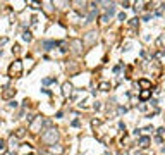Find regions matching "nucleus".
Listing matches in <instances>:
<instances>
[{"mask_svg": "<svg viewBox=\"0 0 165 155\" xmlns=\"http://www.w3.org/2000/svg\"><path fill=\"white\" fill-rule=\"evenodd\" d=\"M57 140H59V129H57V128H50V129H47V131L41 134V141L47 143L48 146L55 145Z\"/></svg>", "mask_w": 165, "mask_h": 155, "instance_id": "f257e3e1", "label": "nucleus"}, {"mask_svg": "<svg viewBox=\"0 0 165 155\" xmlns=\"http://www.w3.org/2000/svg\"><path fill=\"white\" fill-rule=\"evenodd\" d=\"M9 76L10 78H21L22 76V62L16 59L12 64L9 66Z\"/></svg>", "mask_w": 165, "mask_h": 155, "instance_id": "f03ea898", "label": "nucleus"}, {"mask_svg": "<svg viewBox=\"0 0 165 155\" xmlns=\"http://www.w3.org/2000/svg\"><path fill=\"white\" fill-rule=\"evenodd\" d=\"M43 122H45V119H43V116H35V119L29 122V131L31 133H40L41 131V126H43Z\"/></svg>", "mask_w": 165, "mask_h": 155, "instance_id": "7ed1b4c3", "label": "nucleus"}, {"mask_svg": "<svg viewBox=\"0 0 165 155\" xmlns=\"http://www.w3.org/2000/svg\"><path fill=\"white\" fill-rule=\"evenodd\" d=\"M48 152H50L52 155H62V153H64V146H62V145H57V143H55V145H50V146H48Z\"/></svg>", "mask_w": 165, "mask_h": 155, "instance_id": "20e7f679", "label": "nucleus"}, {"mask_svg": "<svg viewBox=\"0 0 165 155\" xmlns=\"http://www.w3.org/2000/svg\"><path fill=\"white\" fill-rule=\"evenodd\" d=\"M71 93H72V85H71L69 81H65L64 85H62V95H64V98L71 97Z\"/></svg>", "mask_w": 165, "mask_h": 155, "instance_id": "39448f33", "label": "nucleus"}, {"mask_svg": "<svg viewBox=\"0 0 165 155\" xmlns=\"http://www.w3.org/2000/svg\"><path fill=\"white\" fill-rule=\"evenodd\" d=\"M96 34H98L96 31H90V33L84 36V43H86V45H93L95 40H96Z\"/></svg>", "mask_w": 165, "mask_h": 155, "instance_id": "423d86ee", "label": "nucleus"}, {"mask_svg": "<svg viewBox=\"0 0 165 155\" xmlns=\"http://www.w3.org/2000/svg\"><path fill=\"white\" fill-rule=\"evenodd\" d=\"M12 97H16V90H14V88H10V86H9V88H5V91L2 93V98L10 100Z\"/></svg>", "mask_w": 165, "mask_h": 155, "instance_id": "0eeeda50", "label": "nucleus"}, {"mask_svg": "<svg viewBox=\"0 0 165 155\" xmlns=\"http://www.w3.org/2000/svg\"><path fill=\"white\" fill-rule=\"evenodd\" d=\"M17 143H19V138H16V134H12V136H10V140H9V148L12 152H16L17 150Z\"/></svg>", "mask_w": 165, "mask_h": 155, "instance_id": "6e6552de", "label": "nucleus"}, {"mask_svg": "<svg viewBox=\"0 0 165 155\" xmlns=\"http://www.w3.org/2000/svg\"><path fill=\"white\" fill-rule=\"evenodd\" d=\"M150 143H152V140H150L148 136H141L138 140V145L141 146V148H146V146H150Z\"/></svg>", "mask_w": 165, "mask_h": 155, "instance_id": "1a4fd4ad", "label": "nucleus"}, {"mask_svg": "<svg viewBox=\"0 0 165 155\" xmlns=\"http://www.w3.org/2000/svg\"><path fill=\"white\" fill-rule=\"evenodd\" d=\"M41 47H43V50H52L53 47H59V42H43Z\"/></svg>", "mask_w": 165, "mask_h": 155, "instance_id": "9d476101", "label": "nucleus"}, {"mask_svg": "<svg viewBox=\"0 0 165 155\" xmlns=\"http://www.w3.org/2000/svg\"><path fill=\"white\" fill-rule=\"evenodd\" d=\"M71 43H72V47H74V52H76V54H81V52H82V50H81L82 43L79 42V40H72Z\"/></svg>", "mask_w": 165, "mask_h": 155, "instance_id": "9b49d317", "label": "nucleus"}, {"mask_svg": "<svg viewBox=\"0 0 165 155\" xmlns=\"http://www.w3.org/2000/svg\"><path fill=\"white\" fill-rule=\"evenodd\" d=\"M138 85L141 86V88H144V90H152V83L148 81V79H139Z\"/></svg>", "mask_w": 165, "mask_h": 155, "instance_id": "f8f14e48", "label": "nucleus"}, {"mask_svg": "<svg viewBox=\"0 0 165 155\" xmlns=\"http://www.w3.org/2000/svg\"><path fill=\"white\" fill-rule=\"evenodd\" d=\"M150 97H152V90H143L141 93H139V100H143V102L148 100Z\"/></svg>", "mask_w": 165, "mask_h": 155, "instance_id": "ddd939ff", "label": "nucleus"}, {"mask_svg": "<svg viewBox=\"0 0 165 155\" xmlns=\"http://www.w3.org/2000/svg\"><path fill=\"white\" fill-rule=\"evenodd\" d=\"M98 88H100L102 91H109V90H110V83H107V81H102L100 85H98Z\"/></svg>", "mask_w": 165, "mask_h": 155, "instance_id": "4468645a", "label": "nucleus"}, {"mask_svg": "<svg viewBox=\"0 0 165 155\" xmlns=\"http://www.w3.org/2000/svg\"><path fill=\"white\" fill-rule=\"evenodd\" d=\"M43 10L47 14H52V2H43Z\"/></svg>", "mask_w": 165, "mask_h": 155, "instance_id": "2eb2a0df", "label": "nucleus"}, {"mask_svg": "<svg viewBox=\"0 0 165 155\" xmlns=\"http://www.w3.org/2000/svg\"><path fill=\"white\" fill-rule=\"evenodd\" d=\"M22 40H24V42H31V40H33L31 31H24V33H22Z\"/></svg>", "mask_w": 165, "mask_h": 155, "instance_id": "dca6fc26", "label": "nucleus"}, {"mask_svg": "<svg viewBox=\"0 0 165 155\" xmlns=\"http://www.w3.org/2000/svg\"><path fill=\"white\" fill-rule=\"evenodd\" d=\"M24 134H26V129L24 128H19L17 131H16V138H22Z\"/></svg>", "mask_w": 165, "mask_h": 155, "instance_id": "f3484780", "label": "nucleus"}, {"mask_svg": "<svg viewBox=\"0 0 165 155\" xmlns=\"http://www.w3.org/2000/svg\"><path fill=\"white\" fill-rule=\"evenodd\" d=\"M55 81H57L55 78H45L41 83H43V85H50V83H55Z\"/></svg>", "mask_w": 165, "mask_h": 155, "instance_id": "a211bd4d", "label": "nucleus"}, {"mask_svg": "<svg viewBox=\"0 0 165 155\" xmlns=\"http://www.w3.org/2000/svg\"><path fill=\"white\" fill-rule=\"evenodd\" d=\"M113 12H115V7H113V4H110V7H107V16H112Z\"/></svg>", "mask_w": 165, "mask_h": 155, "instance_id": "6ab92c4d", "label": "nucleus"}, {"mask_svg": "<svg viewBox=\"0 0 165 155\" xmlns=\"http://www.w3.org/2000/svg\"><path fill=\"white\" fill-rule=\"evenodd\" d=\"M5 150H7V146H5V141H4V140H0V153H4Z\"/></svg>", "mask_w": 165, "mask_h": 155, "instance_id": "aec40b11", "label": "nucleus"}, {"mask_svg": "<svg viewBox=\"0 0 165 155\" xmlns=\"http://www.w3.org/2000/svg\"><path fill=\"white\" fill-rule=\"evenodd\" d=\"M19 52H21V47H19V45H14V48H12V54H16V55H17Z\"/></svg>", "mask_w": 165, "mask_h": 155, "instance_id": "412c9836", "label": "nucleus"}, {"mask_svg": "<svg viewBox=\"0 0 165 155\" xmlns=\"http://www.w3.org/2000/svg\"><path fill=\"white\" fill-rule=\"evenodd\" d=\"M129 24H131V26H132V28H136V26H138V24H139V19H138V17H136V19H132V21H131V22H129Z\"/></svg>", "mask_w": 165, "mask_h": 155, "instance_id": "4be33fe9", "label": "nucleus"}, {"mask_svg": "<svg viewBox=\"0 0 165 155\" xmlns=\"http://www.w3.org/2000/svg\"><path fill=\"white\" fill-rule=\"evenodd\" d=\"M91 124H93V128H98V126H100V121H98V119H93Z\"/></svg>", "mask_w": 165, "mask_h": 155, "instance_id": "5701e85b", "label": "nucleus"}, {"mask_svg": "<svg viewBox=\"0 0 165 155\" xmlns=\"http://www.w3.org/2000/svg\"><path fill=\"white\" fill-rule=\"evenodd\" d=\"M16 107H17V102H14V100L9 102V109H16Z\"/></svg>", "mask_w": 165, "mask_h": 155, "instance_id": "b1692460", "label": "nucleus"}, {"mask_svg": "<svg viewBox=\"0 0 165 155\" xmlns=\"http://www.w3.org/2000/svg\"><path fill=\"white\" fill-rule=\"evenodd\" d=\"M109 17H110V16H107V14H103V16H102V22H109Z\"/></svg>", "mask_w": 165, "mask_h": 155, "instance_id": "393cba45", "label": "nucleus"}, {"mask_svg": "<svg viewBox=\"0 0 165 155\" xmlns=\"http://www.w3.org/2000/svg\"><path fill=\"white\" fill-rule=\"evenodd\" d=\"M119 19H121V21H126V14L121 12V14H119Z\"/></svg>", "mask_w": 165, "mask_h": 155, "instance_id": "a878e982", "label": "nucleus"}, {"mask_svg": "<svg viewBox=\"0 0 165 155\" xmlns=\"http://www.w3.org/2000/svg\"><path fill=\"white\" fill-rule=\"evenodd\" d=\"M29 5H31L33 9H41V7H38V4H35V2H29Z\"/></svg>", "mask_w": 165, "mask_h": 155, "instance_id": "bb28decb", "label": "nucleus"}, {"mask_svg": "<svg viewBox=\"0 0 165 155\" xmlns=\"http://www.w3.org/2000/svg\"><path fill=\"white\" fill-rule=\"evenodd\" d=\"M141 131H153V126H146V128L141 129Z\"/></svg>", "mask_w": 165, "mask_h": 155, "instance_id": "cd10ccee", "label": "nucleus"}]
</instances>
